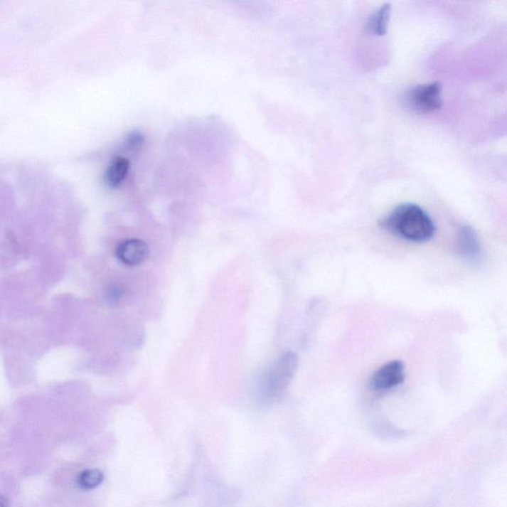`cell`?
<instances>
[{"label":"cell","mask_w":507,"mask_h":507,"mask_svg":"<svg viewBox=\"0 0 507 507\" xmlns=\"http://www.w3.org/2000/svg\"><path fill=\"white\" fill-rule=\"evenodd\" d=\"M405 365L400 361H392L378 368L370 378V388L383 393L397 387L405 380Z\"/></svg>","instance_id":"cell-4"},{"label":"cell","mask_w":507,"mask_h":507,"mask_svg":"<svg viewBox=\"0 0 507 507\" xmlns=\"http://www.w3.org/2000/svg\"><path fill=\"white\" fill-rule=\"evenodd\" d=\"M0 507H9V501L0 494Z\"/></svg>","instance_id":"cell-12"},{"label":"cell","mask_w":507,"mask_h":507,"mask_svg":"<svg viewBox=\"0 0 507 507\" xmlns=\"http://www.w3.org/2000/svg\"><path fill=\"white\" fill-rule=\"evenodd\" d=\"M130 161L124 157L113 158L110 165L107 166L105 173V181L110 188H117L125 180L128 171H129Z\"/></svg>","instance_id":"cell-7"},{"label":"cell","mask_w":507,"mask_h":507,"mask_svg":"<svg viewBox=\"0 0 507 507\" xmlns=\"http://www.w3.org/2000/svg\"><path fill=\"white\" fill-rule=\"evenodd\" d=\"M390 14H392V4H385L370 15L367 23V28L370 34L377 35V36L387 34Z\"/></svg>","instance_id":"cell-8"},{"label":"cell","mask_w":507,"mask_h":507,"mask_svg":"<svg viewBox=\"0 0 507 507\" xmlns=\"http://www.w3.org/2000/svg\"><path fill=\"white\" fill-rule=\"evenodd\" d=\"M442 85L433 82L418 85L408 90L403 97L406 107L420 114L435 112L442 107Z\"/></svg>","instance_id":"cell-3"},{"label":"cell","mask_w":507,"mask_h":507,"mask_svg":"<svg viewBox=\"0 0 507 507\" xmlns=\"http://www.w3.org/2000/svg\"><path fill=\"white\" fill-rule=\"evenodd\" d=\"M144 142V137L142 134L141 133H131L129 135V137L127 139V143L128 145L130 146V147L132 148H136L138 147L139 145H141Z\"/></svg>","instance_id":"cell-10"},{"label":"cell","mask_w":507,"mask_h":507,"mask_svg":"<svg viewBox=\"0 0 507 507\" xmlns=\"http://www.w3.org/2000/svg\"><path fill=\"white\" fill-rule=\"evenodd\" d=\"M456 251L459 257L468 263L476 265L481 261L483 252L479 237L473 227L465 225L461 227L457 237Z\"/></svg>","instance_id":"cell-5"},{"label":"cell","mask_w":507,"mask_h":507,"mask_svg":"<svg viewBox=\"0 0 507 507\" xmlns=\"http://www.w3.org/2000/svg\"><path fill=\"white\" fill-rule=\"evenodd\" d=\"M380 226L403 240L423 243L435 235L436 227L425 209L415 203H402L383 217Z\"/></svg>","instance_id":"cell-1"},{"label":"cell","mask_w":507,"mask_h":507,"mask_svg":"<svg viewBox=\"0 0 507 507\" xmlns=\"http://www.w3.org/2000/svg\"><path fill=\"white\" fill-rule=\"evenodd\" d=\"M103 481V474L100 470L83 471L78 476V484L82 489H93L97 488Z\"/></svg>","instance_id":"cell-9"},{"label":"cell","mask_w":507,"mask_h":507,"mask_svg":"<svg viewBox=\"0 0 507 507\" xmlns=\"http://www.w3.org/2000/svg\"><path fill=\"white\" fill-rule=\"evenodd\" d=\"M123 294L122 287L114 286L110 289V297L116 301V300L120 299Z\"/></svg>","instance_id":"cell-11"},{"label":"cell","mask_w":507,"mask_h":507,"mask_svg":"<svg viewBox=\"0 0 507 507\" xmlns=\"http://www.w3.org/2000/svg\"><path fill=\"white\" fill-rule=\"evenodd\" d=\"M148 246L139 239H128L116 249V255L122 263L128 266H137L147 259Z\"/></svg>","instance_id":"cell-6"},{"label":"cell","mask_w":507,"mask_h":507,"mask_svg":"<svg viewBox=\"0 0 507 507\" xmlns=\"http://www.w3.org/2000/svg\"><path fill=\"white\" fill-rule=\"evenodd\" d=\"M299 358L294 353H286L277 360L272 370L262 383V397L265 400H274L289 387L297 372Z\"/></svg>","instance_id":"cell-2"}]
</instances>
